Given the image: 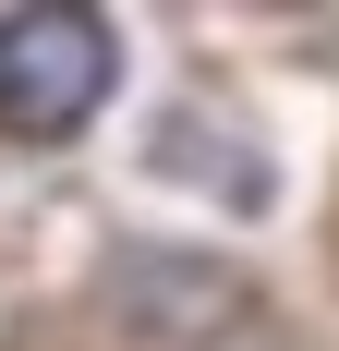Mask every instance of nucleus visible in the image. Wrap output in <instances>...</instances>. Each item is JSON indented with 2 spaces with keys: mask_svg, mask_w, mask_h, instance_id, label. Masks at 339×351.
Here are the masks:
<instances>
[{
  "mask_svg": "<svg viewBox=\"0 0 339 351\" xmlns=\"http://www.w3.org/2000/svg\"><path fill=\"white\" fill-rule=\"evenodd\" d=\"M121 85V36L109 12H61V0H36V12H0V134L12 145H61L85 134Z\"/></svg>",
  "mask_w": 339,
  "mask_h": 351,
  "instance_id": "obj_1",
  "label": "nucleus"
}]
</instances>
